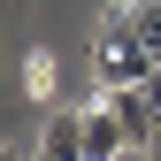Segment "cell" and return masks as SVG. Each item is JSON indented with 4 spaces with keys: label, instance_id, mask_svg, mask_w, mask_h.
<instances>
[{
    "label": "cell",
    "instance_id": "obj_4",
    "mask_svg": "<svg viewBox=\"0 0 161 161\" xmlns=\"http://www.w3.org/2000/svg\"><path fill=\"white\" fill-rule=\"evenodd\" d=\"M31 161H85V115H46Z\"/></svg>",
    "mask_w": 161,
    "mask_h": 161
},
{
    "label": "cell",
    "instance_id": "obj_2",
    "mask_svg": "<svg viewBox=\"0 0 161 161\" xmlns=\"http://www.w3.org/2000/svg\"><path fill=\"white\" fill-rule=\"evenodd\" d=\"M108 108L123 115L130 146H153V130H161V100H153L146 85H108Z\"/></svg>",
    "mask_w": 161,
    "mask_h": 161
},
{
    "label": "cell",
    "instance_id": "obj_6",
    "mask_svg": "<svg viewBox=\"0 0 161 161\" xmlns=\"http://www.w3.org/2000/svg\"><path fill=\"white\" fill-rule=\"evenodd\" d=\"M146 153H161V130H153V146H146Z\"/></svg>",
    "mask_w": 161,
    "mask_h": 161
},
{
    "label": "cell",
    "instance_id": "obj_1",
    "mask_svg": "<svg viewBox=\"0 0 161 161\" xmlns=\"http://www.w3.org/2000/svg\"><path fill=\"white\" fill-rule=\"evenodd\" d=\"M92 77H100V92L108 85H146L153 77V46L130 31V0H115V8L100 15V31H92Z\"/></svg>",
    "mask_w": 161,
    "mask_h": 161
},
{
    "label": "cell",
    "instance_id": "obj_5",
    "mask_svg": "<svg viewBox=\"0 0 161 161\" xmlns=\"http://www.w3.org/2000/svg\"><path fill=\"white\" fill-rule=\"evenodd\" d=\"M130 31L153 46V62H161V0H130Z\"/></svg>",
    "mask_w": 161,
    "mask_h": 161
},
{
    "label": "cell",
    "instance_id": "obj_3",
    "mask_svg": "<svg viewBox=\"0 0 161 161\" xmlns=\"http://www.w3.org/2000/svg\"><path fill=\"white\" fill-rule=\"evenodd\" d=\"M115 153H130V130H123V115L100 100V108H85V161H115Z\"/></svg>",
    "mask_w": 161,
    "mask_h": 161
}]
</instances>
